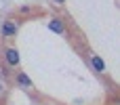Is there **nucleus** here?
<instances>
[{
    "instance_id": "nucleus-1",
    "label": "nucleus",
    "mask_w": 120,
    "mask_h": 105,
    "mask_svg": "<svg viewBox=\"0 0 120 105\" xmlns=\"http://www.w3.org/2000/svg\"><path fill=\"white\" fill-rule=\"evenodd\" d=\"M17 29H19V27H17V23H15L13 19H6V21L2 23V36H6V38H8V36H15Z\"/></svg>"
},
{
    "instance_id": "nucleus-2",
    "label": "nucleus",
    "mask_w": 120,
    "mask_h": 105,
    "mask_svg": "<svg viewBox=\"0 0 120 105\" xmlns=\"http://www.w3.org/2000/svg\"><path fill=\"white\" fill-rule=\"evenodd\" d=\"M4 57H6V63H8L11 67H17V65H19V53H17V48H8V51L4 53Z\"/></svg>"
},
{
    "instance_id": "nucleus-3",
    "label": "nucleus",
    "mask_w": 120,
    "mask_h": 105,
    "mask_svg": "<svg viewBox=\"0 0 120 105\" xmlns=\"http://www.w3.org/2000/svg\"><path fill=\"white\" fill-rule=\"evenodd\" d=\"M49 29H53L55 34H63L65 32V23L61 19H51L49 21Z\"/></svg>"
},
{
    "instance_id": "nucleus-4",
    "label": "nucleus",
    "mask_w": 120,
    "mask_h": 105,
    "mask_svg": "<svg viewBox=\"0 0 120 105\" xmlns=\"http://www.w3.org/2000/svg\"><path fill=\"white\" fill-rule=\"evenodd\" d=\"M91 63H93V67H95L97 72H105V65H103V61H101L97 55H93V57H91Z\"/></svg>"
},
{
    "instance_id": "nucleus-5",
    "label": "nucleus",
    "mask_w": 120,
    "mask_h": 105,
    "mask_svg": "<svg viewBox=\"0 0 120 105\" xmlns=\"http://www.w3.org/2000/svg\"><path fill=\"white\" fill-rule=\"evenodd\" d=\"M17 82H19L21 86H25V88H32V80H30L23 72H21V74H17Z\"/></svg>"
},
{
    "instance_id": "nucleus-6",
    "label": "nucleus",
    "mask_w": 120,
    "mask_h": 105,
    "mask_svg": "<svg viewBox=\"0 0 120 105\" xmlns=\"http://www.w3.org/2000/svg\"><path fill=\"white\" fill-rule=\"evenodd\" d=\"M63 2H65V0H55V4H57V6H61Z\"/></svg>"
},
{
    "instance_id": "nucleus-7",
    "label": "nucleus",
    "mask_w": 120,
    "mask_h": 105,
    "mask_svg": "<svg viewBox=\"0 0 120 105\" xmlns=\"http://www.w3.org/2000/svg\"><path fill=\"white\" fill-rule=\"evenodd\" d=\"M0 93H2V84H0Z\"/></svg>"
}]
</instances>
